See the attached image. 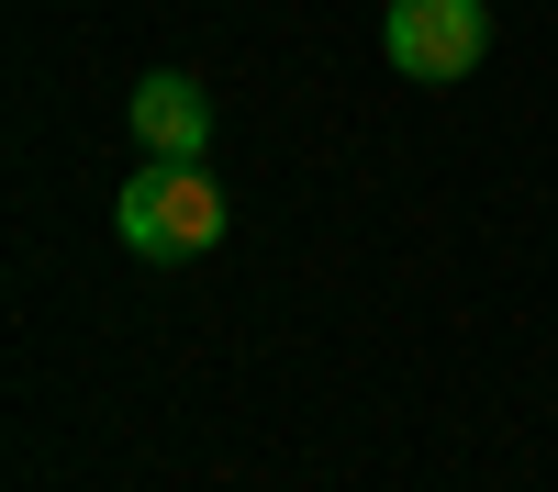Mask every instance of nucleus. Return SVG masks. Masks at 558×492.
Here are the masks:
<instances>
[{
	"mask_svg": "<svg viewBox=\"0 0 558 492\" xmlns=\"http://www.w3.org/2000/svg\"><path fill=\"white\" fill-rule=\"evenodd\" d=\"M112 236L134 257H202L223 236V191H213V168L202 157H146L123 179V202H112Z\"/></svg>",
	"mask_w": 558,
	"mask_h": 492,
	"instance_id": "f257e3e1",
	"label": "nucleus"
},
{
	"mask_svg": "<svg viewBox=\"0 0 558 492\" xmlns=\"http://www.w3.org/2000/svg\"><path fill=\"white\" fill-rule=\"evenodd\" d=\"M380 45H391L402 79L447 89V79H470V68L492 57V0H391V12H380Z\"/></svg>",
	"mask_w": 558,
	"mask_h": 492,
	"instance_id": "f03ea898",
	"label": "nucleus"
},
{
	"mask_svg": "<svg viewBox=\"0 0 558 492\" xmlns=\"http://www.w3.org/2000/svg\"><path fill=\"white\" fill-rule=\"evenodd\" d=\"M134 146H146V157H202V146H213L202 79H179V68H146V79H134Z\"/></svg>",
	"mask_w": 558,
	"mask_h": 492,
	"instance_id": "7ed1b4c3",
	"label": "nucleus"
}]
</instances>
